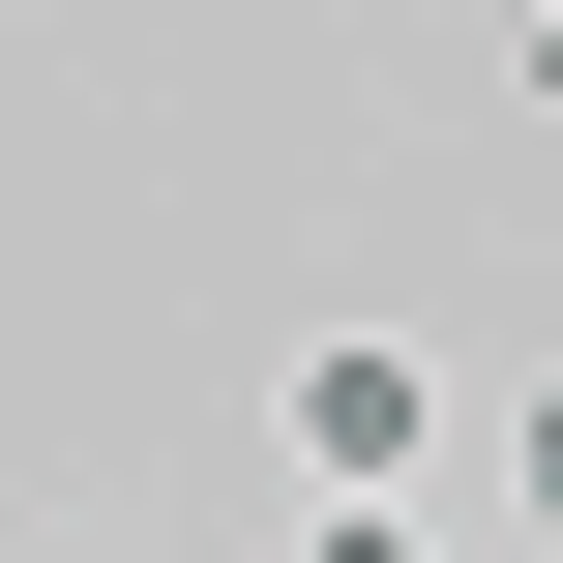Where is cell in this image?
<instances>
[{
  "mask_svg": "<svg viewBox=\"0 0 563 563\" xmlns=\"http://www.w3.org/2000/svg\"><path fill=\"white\" fill-rule=\"evenodd\" d=\"M267 445H297V505H416V475H445V356H386V327H327V356L267 386Z\"/></svg>",
  "mask_w": 563,
  "mask_h": 563,
  "instance_id": "1",
  "label": "cell"
},
{
  "mask_svg": "<svg viewBox=\"0 0 563 563\" xmlns=\"http://www.w3.org/2000/svg\"><path fill=\"white\" fill-rule=\"evenodd\" d=\"M297 563H445V534H416V505H297Z\"/></svg>",
  "mask_w": 563,
  "mask_h": 563,
  "instance_id": "2",
  "label": "cell"
},
{
  "mask_svg": "<svg viewBox=\"0 0 563 563\" xmlns=\"http://www.w3.org/2000/svg\"><path fill=\"white\" fill-rule=\"evenodd\" d=\"M505 505H534V534H563V386H534V416H505Z\"/></svg>",
  "mask_w": 563,
  "mask_h": 563,
  "instance_id": "3",
  "label": "cell"
}]
</instances>
